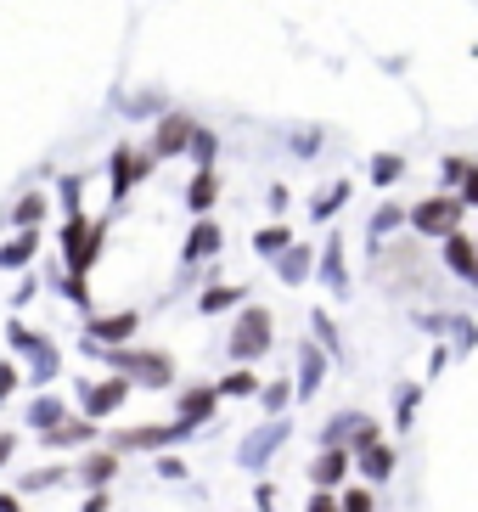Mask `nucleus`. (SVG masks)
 Instances as JSON below:
<instances>
[{"instance_id":"obj_1","label":"nucleus","mask_w":478,"mask_h":512,"mask_svg":"<svg viewBox=\"0 0 478 512\" xmlns=\"http://www.w3.org/2000/svg\"><path fill=\"white\" fill-rule=\"evenodd\" d=\"M102 355L119 366V377H130L135 389H169L175 383V361L164 349H102Z\"/></svg>"},{"instance_id":"obj_2","label":"nucleus","mask_w":478,"mask_h":512,"mask_svg":"<svg viewBox=\"0 0 478 512\" xmlns=\"http://www.w3.org/2000/svg\"><path fill=\"white\" fill-rule=\"evenodd\" d=\"M270 338H276V321H270V310L265 304H248V310H242L237 316V327H231V361L237 366H254L259 355H265L270 349Z\"/></svg>"},{"instance_id":"obj_3","label":"nucleus","mask_w":478,"mask_h":512,"mask_svg":"<svg viewBox=\"0 0 478 512\" xmlns=\"http://www.w3.org/2000/svg\"><path fill=\"white\" fill-rule=\"evenodd\" d=\"M62 254H68V276H90V265L102 259V226H90L85 214L62 226Z\"/></svg>"},{"instance_id":"obj_4","label":"nucleus","mask_w":478,"mask_h":512,"mask_svg":"<svg viewBox=\"0 0 478 512\" xmlns=\"http://www.w3.org/2000/svg\"><path fill=\"white\" fill-rule=\"evenodd\" d=\"M411 226L422 231V237H456V226H462V197H428V203H417L411 209Z\"/></svg>"},{"instance_id":"obj_5","label":"nucleus","mask_w":478,"mask_h":512,"mask_svg":"<svg viewBox=\"0 0 478 512\" xmlns=\"http://www.w3.org/2000/svg\"><path fill=\"white\" fill-rule=\"evenodd\" d=\"M135 327H141V316H135V310H113V316H90V327H85V355L119 349L124 338H135Z\"/></svg>"},{"instance_id":"obj_6","label":"nucleus","mask_w":478,"mask_h":512,"mask_svg":"<svg viewBox=\"0 0 478 512\" xmlns=\"http://www.w3.org/2000/svg\"><path fill=\"white\" fill-rule=\"evenodd\" d=\"M192 434V428H180V422H141V428H130V434L113 439V451H169V445H180V439Z\"/></svg>"},{"instance_id":"obj_7","label":"nucleus","mask_w":478,"mask_h":512,"mask_svg":"<svg viewBox=\"0 0 478 512\" xmlns=\"http://www.w3.org/2000/svg\"><path fill=\"white\" fill-rule=\"evenodd\" d=\"M130 389H135L130 377H102V383H85V389H79V406H85L90 422H102L130 400Z\"/></svg>"},{"instance_id":"obj_8","label":"nucleus","mask_w":478,"mask_h":512,"mask_svg":"<svg viewBox=\"0 0 478 512\" xmlns=\"http://www.w3.org/2000/svg\"><path fill=\"white\" fill-rule=\"evenodd\" d=\"M214 406H220V389H214V383H192V389H180V400H175V422L180 428H203V422L214 417Z\"/></svg>"},{"instance_id":"obj_9","label":"nucleus","mask_w":478,"mask_h":512,"mask_svg":"<svg viewBox=\"0 0 478 512\" xmlns=\"http://www.w3.org/2000/svg\"><path fill=\"white\" fill-rule=\"evenodd\" d=\"M192 136L197 124L186 113H164L158 119V136H152V158H180V152H192Z\"/></svg>"},{"instance_id":"obj_10","label":"nucleus","mask_w":478,"mask_h":512,"mask_svg":"<svg viewBox=\"0 0 478 512\" xmlns=\"http://www.w3.org/2000/svg\"><path fill=\"white\" fill-rule=\"evenodd\" d=\"M349 467H355V456H349V451H332V445H321V451H315V462H310L315 490H344Z\"/></svg>"},{"instance_id":"obj_11","label":"nucleus","mask_w":478,"mask_h":512,"mask_svg":"<svg viewBox=\"0 0 478 512\" xmlns=\"http://www.w3.org/2000/svg\"><path fill=\"white\" fill-rule=\"evenodd\" d=\"M12 344H17V349H23V355L34 361V377H40V383H45V377H57L62 355H57L51 344H45L40 332H29V327H12Z\"/></svg>"},{"instance_id":"obj_12","label":"nucleus","mask_w":478,"mask_h":512,"mask_svg":"<svg viewBox=\"0 0 478 512\" xmlns=\"http://www.w3.org/2000/svg\"><path fill=\"white\" fill-rule=\"evenodd\" d=\"M147 169H152L147 152L119 147V152H113V197H130V186H135V181H147Z\"/></svg>"},{"instance_id":"obj_13","label":"nucleus","mask_w":478,"mask_h":512,"mask_svg":"<svg viewBox=\"0 0 478 512\" xmlns=\"http://www.w3.org/2000/svg\"><path fill=\"white\" fill-rule=\"evenodd\" d=\"M113 479H119V451H85V462H79V484H85V490H107Z\"/></svg>"},{"instance_id":"obj_14","label":"nucleus","mask_w":478,"mask_h":512,"mask_svg":"<svg viewBox=\"0 0 478 512\" xmlns=\"http://www.w3.org/2000/svg\"><path fill=\"white\" fill-rule=\"evenodd\" d=\"M282 439H287V422L276 417V422H270V428H259V434L248 439V445H242V451H237V462H242V467H259V462H265L270 451H282Z\"/></svg>"},{"instance_id":"obj_15","label":"nucleus","mask_w":478,"mask_h":512,"mask_svg":"<svg viewBox=\"0 0 478 512\" xmlns=\"http://www.w3.org/2000/svg\"><path fill=\"white\" fill-rule=\"evenodd\" d=\"M355 467L366 484H383L394 473V445L389 439H377V445H366V451H355Z\"/></svg>"},{"instance_id":"obj_16","label":"nucleus","mask_w":478,"mask_h":512,"mask_svg":"<svg viewBox=\"0 0 478 512\" xmlns=\"http://www.w3.org/2000/svg\"><path fill=\"white\" fill-rule=\"evenodd\" d=\"M51 451H74V445H96V422L90 417H68L62 428H51V434H40Z\"/></svg>"},{"instance_id":"obj_17","label":"nucleus","mask_w":478,"mask_h":512,"mask_svg":"<svg viewBox=\"0 0 478 512\" xmlns=\"http://www.w3.org/2000/svg\"><path fill=\"white\" fill-rule=\"evenodd\" d=\"M220 248H225V231L214 226V220H197V226H192V237H186V248H180V254H186V259L197 265V259H214Z\"/></svg>"},{"instance_id":"obj_18","label":"nucleus","mask_w":478,"mask_h":512,"mask_svg":"<svg viewBox=\"0 0 478 512\" xmlns=\"http://www.w3.org/2000/svg\"><path fill=\"white\" fill-rule=\"evenodd\" d=\"M40 254V231H17L12 242H0V271H23Z\"/></svg>"},{"instance_id":"obj_19","label":"nucleus","mask_w":478,"mask_h":512,"mask_svg":"<svg viewBox=\"0 0 478 512\" xmlns=\"http://www.w3.org/2000/svg\"><path fill=\"white\" fill-rule=\"evenodd\" d=\"M321 377H327V355H321L315 344H304L299 349V389H293V394H304V400H310V394L321 389Z\"/></svg>"},{"instance_id":"obj_20","label":"nucleus","mask_w":478,"mask_h":512,"mask_svg":"<svg viewBox=\"0 0 478 512\" xmlns=\"http://www.w3.org/2000/svg\"><path fill=\"white\" fill-rule=\"evenodd\" d=\"M214 197H220V175H214V169H197V181L186 186V209H192V214H209Z\"/></svg>"},{"instance_id":"obj_21","label":"nucleus","mask_w":478,"mask_h":512,"mask_svg":"<svg viewBox=\"0 0 478 512\" xmlns=\"http://www.w3.org/2000/svg\"><path fill=\"white\" fill-rule=\"evenodd\" d=\"M45 209H51V197H45V192H23V197H17V209H12V226L17 231H40Z\"/></svg>"},{"instance_id":"obj_22","label":"nucleus","mask_w":478,"mask_h":512,"mask_svg":"<svg viewBox=\"0 0 478 512\" xmlns=\"http://www.w3.org/2000/svg\"><path fill=\"white\" fill-rule=\"evenodd\" d=\"M445 265L456 276H473L478 271V242H467L462 231H456V237H445Z\"/></svg>"},{"instance_id":"obj_23","label":"nucleus","mask_w":478,"mask_h":512,"mask_svg":"<svg viewBox=\"0 0 478 512\" xmlns=\"http://www.w3.org/2000/svg\"><path fill=\"white\" fill-rule=\"evenodd\" d=\"M29 422L40 428V434H51V428H62V422H68V406H62L57 394H40V400L29 406Z\"/></svg>"},{"instance_id":"obj_24","label":"nucleus","mask_w":478,"mask_h":512,"mask_svg":"<svg viewBox=\"0 0 478 512\" xmlns=\"http://www.w3.org/2000/svg\"><path fill=\"white\" fill-rule=\"evenodd\" d=\"M214 389H220L225 400H248V394H259V389H265V383H259V377L248 372V366H237V372H225L220 383H214Z\"/></svg>"},{"instance_id":"obj_25","label":"nucleus","mask_w":478,"mask_h":512,"mask_svg":"<svg viewBox=\"0 0 478 512\" xmlns=\"http://www.w3.org/2000/svg\"><path fill=\"white\" fill-rule=\"evenodd\" d=\"M321 276H327V282L344 293V237L327 242V254H321Z\"/></svg>"},{"instance_id":"obj_26","label":"nucleus","mask_w":478,"mask_h":512,"mask_svg":"<svg viewBox=\"0 0 478 512\" xmlns=\"http://www.w3.org/2000/svg\"><path fill=\"white\" fill-rule=\"evenodd\" d=\"M293 248V237H287V226H265L254 237V254H265V259H276V254H287Z\"/></svg>"},{"instance_id":"obj_27","label":"nucleus","mask_w":478,"mask_h":512,"mask_svg":"<svg viewBox=\"0 0 478 512\" xmlns=\"http://www.w3.org/2000/svg\"><path fill=\"white\" fill-rule=\"evenodd\" d=\"M400 175H405V158H400V152H377V158H372V181H377V186H394Z\"/></svg>"},{"instance_id":"obj_28","label":"nucleus","mask_w":478,"mask_h":512,"mask_svg":"<svg viewBox=\"0 0 478 512\" xmlns=\"http://www.w3.org/2000/svg\"><path fill=\"white\" fill-rule=\"evenodd\" d=\"M276 271H282V282H304L310 276V254L304 248H287V254H276Z\"/></svg>"},{"instance_id":"obj_29","label":"nucleus","mask_w":478,"mask_h":512,"mask_svg":"<svg viewBox=\"0 0 478 512\" xmlns=\"http://www.w3.org/2000/svg\"><path fill=\"white\" fill-rule=\"evenodd\" d=\"M237 299H242V287H209V293L197 299V310H203V316H220V310H231Z\"/></svg>"},{"instance_id":"obj_30","label":"nucleus","mask_w":478,"mask_h":512,"mask_svg":"<svg viewBox=\"0 0 478 512\" xmlns=\"http://www.w3.org/2000/svg\"><path fill=\"white\" fill-rule=\"evenodd\" d=\"M259 400H265V411H270V417H282V411H287V400H293V383H265V389H259Z\"/></svg>"},{"instance_id":"obj_31","label":"nucleus","mask_w":478,"mask_h":512,"mask_svg":"<svg viewBox=\"0 0 478 512\" xmlns=\"http://www.w3.org/2000/svg\"><path fill=\"white\" fill-rule=\"evenodd\" d=\"M467 169H473V158H445V169H439V175H445V192H450V197L462 192V181H467Z\"/></svg>"},{"instance_id":"obj_32","label":"nucleus","mask_w":478,"mask_h":512,"mask_svg":"<svg viewBox=\"0 0 478 512\" xmlns=\"http://www.w3.org/2000/svg\"><path fill=\"white\" fill-rule=\"evenodd\" d=\"M62 479H68V467H34L23 479V490H45V484H62Z\"/></svg>"},{"instance_id":"obj_33","label":"nucleus","mask_w":478,"mask_h":512,"mask_svg":"<svg viewBox=\"0 0 478 512\" xmlns=\"http://www.w3.org/2000/svg\"><path fill=\"white\" fill-rule=\"evenodd\" d=\"M338 501H344V512H377L372 490H360V484H355V490H344V496H338Z\"/></svg>"},{"instance_id":"obj_34","label":"nucleus","mask_w":478,"mask_h":512,"mask_svg":"<svg viewBox=\"0 0 478 512\" xmlns=\"http://www.w3.org/2000/svg\"><path fill=\"white\" fill-rule=\"evenodd\" d=\"M192 152H197V169H214V136L209 130H197L192 136Z\"/></svg>"},{"instance_id":"obj_35","label":"nucleus","mask_w":478,"mask_h":512,"mask_svg":"<svg viewBox=\"0 0 478 512\" xmlns=\"http://www.w3.org/2000/svg\"><path fill=\"white\" fill-rule=\"evenodd\" d=\"M304 512H344V501H338V490H310V507Z\"/></svg>"},{"instance_id":"obj_36","label":"nucleus","mask_w":478,"mask_h":512,"mask_svg":"<svg viewBox=\"0 0 478 512\" xmlns=\"http://www.w3.org/2000/svg\"><path fill=\"white\" fill-rule=\"evenodd\" d=\"M344 197H349V186L338 181V186H332L327 197H321V203H315V214H332V209H338V203H344Z\"/></svg>"},{"instance_id":"obj_37","label":"nucleus","mask_w":478,"mask_h":512,"mask_svg":"<svg viewBox=\"0 0 478 512\" xmlns=\"http://www.w3.org/2000/svg\"><path fill=\"white\" fill-rule=\"evenodd\" d=\"M158 479H186V462H175V456H158Z\"/></svg>"},{"instance_id":"obj_38","label":"nucleus","mask_w":478,"mask_h":512,"mask_svg":"<svg viewBox=\"0 0 478 512\" xmlns=\"http://www.w3.org/2000/svg\"><path fill=\"white\" fill-rule=\"evenodd\" d=\"M394 220H400V209H394V203H383V214H377V220H372V231H377V237H383V231H389Z\"/></svg>"},{"instance_id":"obj_39","label":"nucleus","mask_w":478,"mask_h":512,"mask_svg":"<svg viewBox=\"0 0 478 512\" xmlns=\"http://www.w3.org/2000/svg\"><path fill=\"white\" fill-rule=\"evenodd\" d=\"M456 197H462V203H478V164L467 169V181H462V192H456Z\"/></svg>"},{"instance_id":"obj_40","label":"nucleus","mask_w":478,"mask_h":512,"mask_svg":"<svg viewBox=\"0 0 478 512\" xmlns=\"http://www.w3.org/2000/svg\"><path fill=\"white\" fill-rule=\"evenodd\" d=\"M254 507H259V512L276 507V484H259V490H254Z\"/></svg>"},{"instance_id":"obj_41","label":"nucleus","mask_w":478,"mask_h":512,"mask_svg":"<svg viewBox=\"0 0 478 512\" xmlns=\"http://www.w3.org/2000/svg\"><path fill=\"white\" fill-rule=\"evenodd\" d=\"M12 389H17V366L6 361V366H0V400H6V394H12Z\"/></svg>"},{"instance_id":"obj_42","label":"nucleus","mask_w":478,"mask_h":512,"mask_svg":"<svg viewBox=\"0 0 478 512\" xmlns=\"http://www.w3.org/2000/svg\"><path fill=\"white\" fill-rule=\"evenodd\" d=\"M68 299H74L79 310H85V304H90V299H85V276H68Z\"/></svg>"},{"instance_id":"obj_43","label":"nucleus","mask_w":478,"mask_h":512,"mask_svg":"<svg viewBox=\"0 0 478 512\" xmlns=\"http://www.w3.org/2000/svg\"><path fill=\"white\" fill-rule=\"evenodd\" d=\"M107 507H113V501H107V490H90V496H85V512H107Z\"/></svg>"},{"instance_id":"obj_44","label":"nucleus","mask_w":478,"mask_h":512,"mask_svg":"<svg viewBox=\"0 0 478 512\" xmlns=\"http://www.w3.org/2000/svg\"><path fill=\"white\" fill-rule=\"evenodd\" d=\"M0 512H23V501H17V490H0Z\"/></svg>"},{"instance_id":"obj_45","label":"nucleus","mask_w":478,"mask_h":512,"mask_svg":"<svg viewBox=\"0 0 478 512\" xmlns=\"http://www.w3.org/2000/svg\"><path fill=\"white\" fill-rule=\"evenodd\" d=\"M17 451V439L12 434H0V467H6V456H12Z\"/></svg>"}]
</instances>
